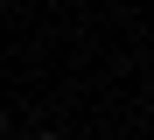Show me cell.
<instances>
[{"mask_svg": "<svg viewBox=\"0 0 154 140\" xmlns=\"http://www.w3.org/2000/svg\"><path fill=\"white\" fill-rule=\"evenodd\" d=\"M0 140H7V112H0Z\"/></svg>", "mask_w": 154, "mask_h": 140, "instance_id": "cell-1", "label": "cell"}, {"mask_svg": "<svg viewBox=\"0 0 154 140\" xmlns=\"http://www.w3.org/2000/svg\"><path fill=\"white\" fill-rule=\"evenodd\" d=\"M35 140H56V133H35Z\"/></svg>", "mask_w": 154, "mask_h": 140, "instance_id": "cell-2", "label": "cell"}]
</instances>
